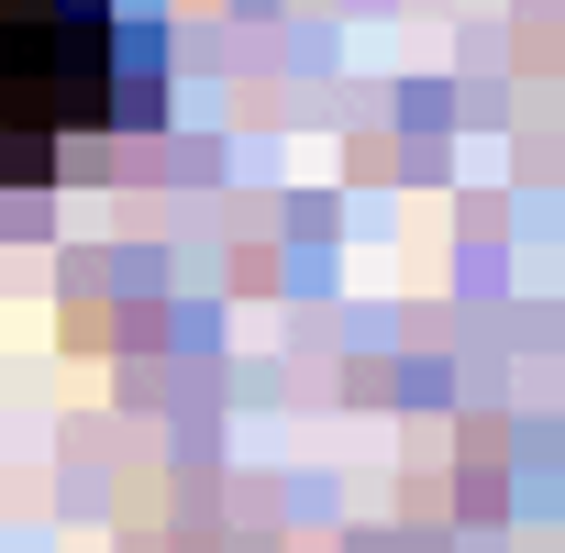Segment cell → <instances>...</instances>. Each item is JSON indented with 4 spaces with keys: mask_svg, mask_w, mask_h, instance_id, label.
Segmentation results:
<instances>
[{
    "mask_svg": "<svg viewBox=\"0 0 565 553\" xmlns=\"http://www.w3.org/2000/svg\"><path fill=\"white\" fill-rule=\"evenodd\" d=\"M122 56V0H0V177H34L56 144L134 122L156 89H134Z\"/></svg>",
    "mask_w": 565,
    "mask_h": 553,
    "instance_id": "obj_1",
    "label": "cell"
}]
</instances>
